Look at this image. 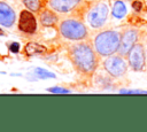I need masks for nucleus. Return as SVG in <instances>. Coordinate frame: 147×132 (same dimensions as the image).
Listing matches in <instances>:
<instances>
[{
    "instance_id": "12",
    "label": "nucleus",
    "mask_w": 147,
    "mask_h": 132,
    "mask_svg": "<svg viewBox=\"0 0 147 132\" xmlns=\"http://www.w3.org/2000/svg\"><path fill=\"white\" fill-rule=\"evenodd\" d=\"M113 16L115 17V18H123L125 15H126V13H127V10H126V6H125V3H124V1H122V0H116L115 2H114V5H113Z\"/></svg>"
},
{
    "instance_id": "19",
    "label": "nucleus",
    "mask_w": 147,
    "mask_h": 132,
    "mask_svg": "<svg viewBox=\"0 0 147 132\" xmlns=\"http://www.w3.org/2000/svg\"><path fill=\"white\" fill-rule=\"evenodd\" d=\"M132 8H133L136 11H140L141 8H142V2H140V1H138V0L133 1V2H132Z\"/></svg>"
},
{
    "instance_id": "10",
    "label": "nucleus",
    "mask_w": 147,
    "mask_h": 132,
    "mask_svg": "<svg viewBox=\"0 0 147 132\" xmlns=\"http://www.w3.org/2000/svg\"><path fill=\"white\" fill-rule=\"evenodd\" d=\"M16 20V14L14 9L6 2L0 1V25L5 28H10Z\"/></svg>"
},
{
    "instance_id": "15",
    "label": "nucleus",
    "mask_w": 147,
    "mask_h": 132,
    "mask_svg": "<svg viewBox=\"0 0 147 132\" xmlns=\"http://www.w3.org/2000/svg\"><path fill=\"white\" fill-rule=\"evenodd\" d=\"M34 75L39 78H54L55 75L45 70V69H41V68H36L34 69Z\"/></svg>"
},
{
    "instance_id": "6",
    "label": "nucleus",
    "mask_w": 147,
    "mask_h": 132,
    "mask_svg": "<svg viewBox=\"0 0 147 132\" xmlns=\"http://www.w3.org/2000/svg\"><path fill=\"white\" fill-rule=\"evenodd\" d=\"M127 63L129 67L134 71H141L146 64V54L144 46L140 42H137L127 53Z\"/></svg>"
},
{
    "instance_id": "14",
    "label": "nucleus",
    "mask_w": 147,
    "mask_h": 132,
    "mask_svg": "<svg viewBox=\"0 0 147 132\" xmlns=\"http://www.w3.org/2000/svg\"><path fill=\"white\" fill-rule=\"evenodd\" d=\"M23 3L26 9L31 10L32 13H38L42 8V3L40 0H23Z\"/></svg>"
},
{
    "instance_id": "5",
    "label": "nucleus",
    "mask_w": 147,
    "mask_h": 132,
    "mask_svg": "<svg viewBox=\"0 0 147 132\" xmlns=\"http://www.w3.org/2000/svg\"><path fill=\"white\" fill-rule=\"evenodd\" d=\"M102 64L106 72L115 78L124 76L129 65L127 61H125V59L119 54H113L107 56Z\"/></svg>"
},
{
    "instance_id": "17",
    "label": "nucleus",
    "mask_w": 147,
    "mask_h": 132,
    "mask_svg": "<svg viewBox=\"0 0 147 132\" xmlns=\"http://www.w3.org/2000/svg\"><path fill=\"white\" fill-rule=\"evenodd\" d=\"M119 93H124V94H147V91H142V90H121Z\"/></svg>"
},
{
    "instance_id": "1",
    "label": "nucleus",
    "mask_w": 147,
    "mask_h": 132,
    "mask_svg": "<svg viewBox=\"0 0 147 132\" xmlns=\"http://www.w3.org/2000/svg\"><path fill=\"white\" fill-rule=\"evenodd\" d=\"M69 57L76 70L83 75H92L99 65V60L93 45L85 41H80L71 46Z\"/></svg>"
},
{
    "instance_id": "7",
    "label": "nucleus",
    "mask_w": 147,
    "mask_h": 132,
    "mask_svg": "<svg viewBox=\"0 0 147 132\" xmlns=\"http://www.w3.org/2000/svg\"><path fill=\"white\" fill-rule=\"evenodd\" d=\"M18 29L23 33L33 34L37 31V18L33 13L29 9H24L20 13L18 17Z\"/></svg>"
},
{
    "instance_id": "16",
    "label": "nucleus",
    "mask_w": 147,
    "mask_h": 132,
    "mask_svg": "<svg viewBox=\"0 0 147 132\" xmlns=\"http://www.w3.org/2000/svg\"><path fill=\"white\" fill-rule=\"evenodd\" d=\"M47 91L51 93H70V90H67V88H63L60 86H54V87L47 88Z\"/></svg>"
},
{
    "instance_id": "11",
    "label": "nucleus",
    "mask_w": 147,
    "mask_h": 132,
    "mask_svg": "<svg viewBox=\"0 0 147 132\" xmlns=\"http://www.w3.org/2000/svg\"><path fill=\"white\" fill-rule=\"evenodd\" d=\"M39 21L44 26H55L59 22V16L53 9L45 8L39 13Z\"/></svg>"
},
{
    "instance_id": "2",
    "label": "nucleus",
    "mask_w": 147,
    "mask_h": 132,
    "mask_svg": "<svg viewBox=\"0 0 147 132\" xmlns=\"http://www.w3.org/2000/svg\"><path fill=\"white\" fill-rule=\"evenodd\" d=\"M121 33L116 30H105L99 32L93 39V47L99 56L107 57L118 51Z\"/></svg>"
},
{
    "instance_id": "9",
    "label": "nucleus",
    "mask_w": 147,
    "mask_h": 132,
    "mask_svg": "<svg viewBox=\"0 0 147 132\" xmlns=\"http://www.w3.org/2000/svg\"><path fill=\"white\" fill-rule=\"evenodd\" d=\"M83 0H49L48 6L56 13L68 14L77 9Z\"/></svg>"
},
{
    "instance_id": "4",
    "label": "nucleus",
    "mask_w": 147,
    "mask_h": 132,
    "mask_svg": "<svg viewBox=\"0 0 147 132\" xmlns=\"http://www.w3.org/2000/svg\"><path fill=\"white\" fill-rule=\"evenodd\" d=\"M108 14H109V8L107 3L103 1H100V2L94 3L87 9L85 18L91 28L100 29L106 24Z\"/></svg>"
},
{
    "instance_id": "13",
    "label": "nucleus",
    "mask_w": 147,
    "mask_h": 132,
    "mask_svg": "<svg viewBox=\"0 0 147 132\" xmlns=\"http://www.w3.org/2000/svg\"><path fill=\"white\" fill-rule=\"evenodd\" d=\"M25 54L29 55V56H32V55H38V54H42L46 52V48L37 42H28L25 45Z\"/></svg>"
},
{
    "instance_id": "8",
    "label": "nucleus",
    "mask_w": 147,
    "mask_h": 132,
    "mask_svg": "<svg viewBox=\"0 0 147 132\" xmlns=\"http://www.w3.org/2000/svg\"><path fill=\"white\" fill-rule=\"evenodd\" d=\"M138 42V31L136 29H127L121 36V42L117 53L122 56H126L130 49Z\"/></svg>"
},
{
    "instance_id": "3",
    "label": "nucleus",
    "mask_w": 147,
    "mask_h": 132,
    "mask_svg": "<svg viewBox=\"0 0 147 132\" xmlns=\"http://www.w3.org/2000/svg\"><path fill=\"white\" fill-rule=\"evenodd\" d=\"M59 31L61 36L68 40L80 41L87 38L88 31L86 25L78 18H65L60 23Z\"/></svg>"
},
{
    "instance_id": "18",
    "label": "nucleus",
    "mask_w": 147,
    "mask_h": 132,
    "mask_svg": "<svg viewBox=\"0 0 147 132\" xmlns=\"http://www.w3.org/2000/svg\"><path fill=\"white\" fill-rule=\"evenodd\" d=\"M9 51L11 53H18L20 52V44L18 42H11L9 45Z\"/></svg>"
}]
</instances>
